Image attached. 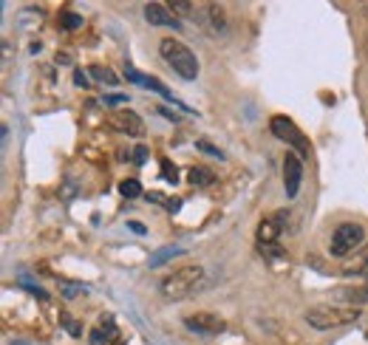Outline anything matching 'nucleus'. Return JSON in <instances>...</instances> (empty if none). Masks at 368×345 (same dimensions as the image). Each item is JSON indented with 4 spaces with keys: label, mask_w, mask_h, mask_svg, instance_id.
Returning a JSON list of instances; mask_svg holds the SVG:
<instances>
[{
    "label": "nucleus",
    "mask_w": 368,
    "mask_h": 345,
    "mask_svg": "<svg viewBox=\"0 0 368 345\" xmlns=\"http://www.w3.org/2000/svg\"><path fill=\"white\" fill-rule=\"evenodd\" d=\"M360 314H362V308H357V306H317V308L306 311L303 320L317 331H331V328L357 322Z\"/></svg>",
    "instance_id": "obj_1"
},
{
    "label": "nucleus",
    "mask_w": 368,
    "mask_h": 345,
    "mask_svg": "<svg viewBox=\"0 0 368 345\" xmlns=\"http://www.w3.org/2000/svg\"><path fill=\"white\" fill-rule=\"evenodd\" d=\"M159 51H161V57H164V63L181 77V80H196L199 77V60H196V54L184 46V43H178V40H173V37H164L161 43H159Z\"/></svg>",
    "instance_id": "obj_2"
},
{
    "label": "nucleus",
    "mask_w": 368,
    "mask_h": 345,
    "mask_svg": "<svg viewBox=\"0 0 368 345\" xmlns=\"http://www.w3.org/2000/svg\"><path fill=\"white\" fill-rule=\"evenodd\" d=\"M202 280H204V269L196 266V263H190V266H181V269H176L173 275H167V277L159 283V289H161V294H164L167 300H184L188 294L196 291V286H199Z\"/></svg>",
    "instance_id": "obj_3"
},
{
    "label": "nucleus",
    "mask_w": 368,
    "mask_h": 345,
    "mask_svg": "<svg viewBox=\"0 0 368 345\" xmlns=\"http://www.w3.org/2000/svg\"><path fill=\"white\" fill-rule=\"evenodd\" d=\"M269 130H272V133H275L281 142L292 144V147L298 150V156H300V158H309V150H312V144H309V139H306V136L298 130V125H295L289 116H281V113H278V116H272V119H269Z\"/></svg>",
    "instance_id": "obj_4"
},
{
    "label": "nucleus",
    "mask_w": 368,
    "mask_h": 345,
    "mask_svg": "<svg viewBox=\"0 0 368 345\" xmlns=\"http://www.w3.org/2000/svg\"><path fill=\"white\" fill-rule=\"evenodd\" d=\"M362 241H365V230H362L360 224H340V227L331 232L329 249H331V255L343 258V255H351L354 249H360Z\"/></svg>",
    "instance_id": "obj_5"
},
{
    "label": "nucleus",
    "mask_w": 368,
    "mask_h": 345,
    "mask_svg": "<svg viewBox=\"0 0 368 345\" xmlns=\"http://www.w3.org/2000/svg\"><path fill=\"white\" fill-rule=\"evenodd\" d=\"M184 328L193 331V334H221V331L227 328V322H224L219 314L196 311V314H188V317H184Z\"/></svg>",
    "instance_id": "obj_6"
},
{
    "label": "nucleus",
    "mask_w": 368,
    "mask_h": 345,
    "mask_svg": "<svg viewBox=\"0 0 368 345\" xmlns=\"http://www.w3.org/2000/svg\"><path fill=\"white\" fill-rule=\"evenodd\" d=\"M300 182H303V158L295 153L283 156V190L286 199H295L300 193Z\"/></svg>",
    "instance_id": "obj_7"
},
{
    "label": "nucleus",
    "mask_w": 368,
    "mask_h": 345,
    "mask_svg": "<svg viewBox=\"0 0 368 345\" xmlns=\"http://www.w3.org/2000/svg\"><path fill=\"white\" fill-rule=\"evenodd\" d=\"M286 224H289V213L286 210L272 213L266 221L258 224V244H278V238H281Z\"/></svg>",
    "instance_id": "obj_8"
},
{
    "label": "nucleus",
    "mask_w": 368,
    "mask_h": 345,
    "mask_svg": "<svg viewBox=\"0 0 368 345\" xmlns=\"http://www.w3.org/2000/svg\"><path fill=\"white\" fill-rule=\"evenodd\" d=\"M108 125H114L119 133H128V136H136V139L145 136V122L133 111H114L111 119H108Z\"/></svg>",
    "instance_id": "obj_9"
},
{
    "label": "nucleus",
    "mask_w": 368,
    "mask_h": 345,
    "mask_svg": "<svg viewBox=\"0 0 368 345\" xmlns=\"http://www.w3.org/2000/svg\"><path fill=\"white\" fill-rule=\"evenodd\" d=\"M145 20L150 23V26H167V29H181L178 26V20H176V15L170 12V6H161V4H147L145 6Z\"/></svg>",
    "instance_id": "obj_10"
},
{
    "label": "nucleus",
    "mask_w": 368,
    "mask_h": 345,
    "mask_svg": "<svg viewBox=\"0 0 368 345\" xmlns=\"http://www.w3.org/2000/svg\"><path fill=\"white\" fill-rule=\"evenodd\" d=\"M125 77L130 80V82H136V85H142V88H150V91H156V94H161L164 99H170V102H176V96L170 94V88H164L159 80H153V77H145V74H139L136 68H125Z\"/></svg>",
    "instance_id": "obj_11"
},
{
    "label": "nucleus",
    "mask_w": 368,
    "mask_h": 345,
    "mask_svg": "<svg viewBox=\"0 0 368 345\" xmlns=\"http://www.w3.org/2000/svg\"><path fill=\"white\" fill-rule=\"evenodd\" d=\"M178 255H184V246H161V249H156V252L150 255L147 266H150V269H159V266H164L167 261H173V258H178Z\"/></svg>",
    "instance_id": "obj_12"
},
{
    "label": "nucleus",
    "mask_w": 368,
    "mask_h": 345,
    "mask_svg": "<svg viewBox=\"0 0 368 345\" xmlns=\"http://www.w3.org/2000/svg\"><path fill=\"white\" fill-rule=\"evenodd\" d=\"M188 182H190L193 187H210V184H216V172L207 170V167H190Z\"/></svg>",
    "instance_id": "obj_13"
},
{
    "label": "nucleus",
    "mask_w": 368,
    "mask_h": 345,
    "mask_svg": "<svg viewBox=\"0 0 368 345\" xmlns=\"http://www.w3.org/2000/svg\"><path fill=\"white\" fill-rule=\"evenodd\" d=\"M114 339H116V325H114L111 320L91 331V345H108V342H114Z\"/></svg>",
    "instance_id": "obj_14"
},
{
    "label": "nucleus",
    "mask_w": 368,
    "mask_h": 345,
    "mask_svg": "<svg viewBox=\"0 0 368 345\" xmlns=\"http://www.w3.org/2000/svg\"><path fill=\"white\" fill-rule=\"evenodd\" d=\"M207 15H210V23H213V32H216L219 37H224V34H227V18H224V9L216 6V4H210V6H207Z\"/></svg>",
    "instance_id": "obj_15"
},
{
    "label": "nucleus",
    "mask_w": 368,
    "mask_h": 345,
    "mask_svg": "<svg viewBox=\"0 0 368 345\" xmlns=\"http://www.w3.org/2000/svg\"><path fill=\"white\" fill-rule=\"evenodd\" d=\"M334 297H340V300H348L351 306H362V303H368V289H340V291H334Z\"/></svg>",
    "instance_id": "obj_16"
},
{
    "label": "nucleus",
    "mask_w": 368,
    "mask_h": 345,
    "mask_svg": "<svg viewBox=\"0 0 368 345\" xmlns=\"http://www.w3.org/2000/svg\"><path fill=\"white\" fill-rule=\"evenodd\" d=\"M88 74H91L94 80L105 82V85H119L116 71H114V68H108V65H91V68H88Z\"/></svg>",
    "instance_id": "obj_17"
},
{
    "label": "nucleus",
    "mask_w": 368,
    "mask_h": 345,
    "mask_svg": "<svg viewBox=\"0 0 368 345\" xmlns=\"http://www.w3.org/2000/svg\"><path fill=\"white\" fill-rule=\"evenodd\" d=\"M119 193H122L125 199H136V196H142V184H139L136 179H125V182L119 184Z\"/></svg>",
    "instance_id": "obj_18"
},
{
    "label": "nucleus",
    "mask_w": 368,
    "mask_h": 345,
    "mask_svg": "<svg viewBox=\"0 0 368 345\" xmlns=\"http://www.w3.org/2000/svg\"><path fill=\"white\" fill-rule=\"evenodd\" d=\"M196 147H199L202 153H207V156H216V158H221V161L227 158V156H224V150H219V147H216L210 139H196Z\"/></svg>",
    "instance_id": "obj_19"
},
{
    "label": "nucleus",
    "mask_w": 368,
    "mask_h": 345,
    "mask_svg": "<svg viewBox=\"0 0 368 345\" xmlns=\"http://www.w3.org/2000/svg\"><path fill=\"white\" fill-rule=\"evenodd\" d=\"M258 252L266 255V258H272V261H283L286 258V252L278 244H258Z\"/></svg>",
    "instance_id": "obj_20"
},
{
    "label": "nucleus",
    "mask_w": 368,
    "mask_h": 345,
    "mask_svg": "<svg viewBox=\"0 0 368 345\" xmlns=\"http://www.w3.org/2000/svg\"><path fill=\"white\" fill-rule=\"evenodd\" d=\"M360 263H354V266H345V275H368V249L357 258Z\"/></svg>",
    "instance_id": "obj_21"
},
{
    "label": "nucleus",
    "mask_w": 368,
    "mask_h": 345,
    "mask_svg": "<svg viewBox=\"0 0 368 345\" xmlns=\"http://www.w3.org/2000/svg\"><path fill=\"white\" fill-rule=\"evenodd\" d=\"M60 23H63V29H82V18L74 15V12H63Z\"/></svg>",
    "instance_id": "obj_22"
},
{
    "label": "nucleus",
    "mask_w": 368,
    "mask_h": 345,
    "mask_svg": "<svg viewBox=\"0 0 368 345\" xmlns=\"http://www.w3.org/2000/svg\"><path fill=\"white\" fill-rule=\"evenodd\" d=\"M161 176H164V182L176 184V182H178V172H176V164H170L167 158H161Z\"/></svg>",
    "instance_id": "obj_23"
},
{
    "label": "nucleus",
    "mask_w": 368,
    "mask_h": 345,
    "mask_svg": "<svg viewBox=\"0 0 368 345\" xmlns=\"http://www.w3.org/2000/svg\"><path fill=\"white\" fill-rule=\"evenodd\" d=\"M88 77H91L88 71L74 68V85H77V88H91V80H88Z\"/></svg>",
    "instance_id": "obj_24"
},
{
    "label": "nucleus",
    "mask_w": 368,
    "mask_h": 345,
    "mask_svg": "<svg viewBox=\"0 0 368 345\" xmlns=\"http://www.w3.org/2000/svg\"><path fill=\"white\" fill-rule=\"evenodd\" d=\"M170 12H176V15H193V6L184 4V0H173V4H170Z\"/></svg>",
    "instance_id": "obj_25"
},
{
    "label": "nucleus",
    "mask_w": 368,
    "mask_h": 345,
    "mask_svg": "<svg viewBox=\"0 0 368 345\" xmlns=\"http://www.w3.org/2000/svg\"><path fill=\"white\" fill-rule=\"evenodd\" d=\"M119 102H128V96H119V94H114V96H105V99H102V105H108V108H116Z\"/></svg>",
    "instance_id": "obj_26"
},
{
    "label": "nucleus",
    "mask_w": 368,
    "mask_h": 345,
    "mask_svg": "<svg viewBox=\"0 0 368 345\" xmlns=\"http://www.w3.org/2000/svg\"><path fill=\"white\" fill-rule=\"evenodd\" d=\"M63 322H66V325H68V331H71V334H74V337H80V325H77V322H74V320H71V317H63Z\"/></svg>",
    "instance_id": "obj_27"
},
{
    "label": "nucleus",
    "mask_w": 368,
    "mask_h": 345,
    "mask_svg": "<svg viewBox=\"0 0 368 345\" xmlns=\"http://www.w3.org/2000/svg\"><path fill=\"white\" fill-rule=\"evenodd\" d=\"M23 286H26V289H29V291H35V294H37V297H43V300H46V297H49V294H46V291H43V289H40V286H32V283H23Z\"/></svg>",
    "instance_id": "obj_28"
},
{
    "label": "nucleus",
    "mask_w": 368,
    "mask_h": 345,
    "mask_svg": "<svg viewBox=\"0 0 368 345\" xmlns=\"http://www.w3.org/2000/svg\"><path fill=\"white\" fill-rule=\"evenodd\" d=\"M128 230H133V232H139V235H145V227H142V224H136V221H130V224H128Z\"/></svg>",
    "instance_id": "obj_29"
},
{
    "label": "nucleus",
    "mask_w": 368,
    "mask_h": 345,
    "mask_svg": "<svg viewBox=\"0 0 368 345\" xmlns=\"http://www.w3.org/2000/svg\"><path fill=\"white\" fill-rule=\"evenodd\" d=\"M145 156H147V150H145V147H139V150L133 153V158H136V161H145Z\"/></svg>",
    "instance_id": "obj_30"
},
{
    "label": "nucleus",
    "mask_w": 368,
    "mask_h": 345,
    "mask_svg": "<svg viewBox=\"0 0 368 345\" xmlns=\"http://www.w3.org/2000/svg\"><path fill=\"white\" fill-rule=\"evenodd\" d=\"M57 63H60V65H68V63H71V57H68V54H57Z\"/></svg>",
    "instance_id": "obj_31"
}]
</instances>
